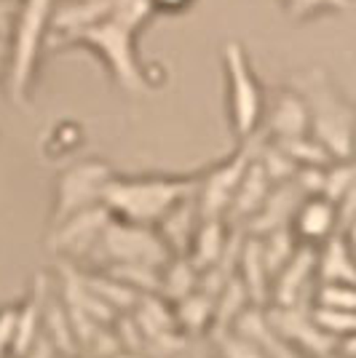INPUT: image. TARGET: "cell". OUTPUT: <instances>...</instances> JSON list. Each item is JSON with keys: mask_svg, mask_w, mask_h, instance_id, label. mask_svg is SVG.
Returning <instances> with one entry per match:
<instances>
[{"mask_svg": "<svg viewBox=\"0 0 356 358\" xmlns=\"http://www.w3.org/2000/svg\"><path fill=\"white\" fill-rule=\"evenodd\" d=\"M260 131L268 139H292V136L311 134L308 105L295 86H279L271 96V105L263 110Z\"/></svg>", "mask_w": 356, "mask_h": 358, "instance_id": "8fae6325", "label": "cell"}, {"mask_svg": "<svg viewBox=\"0 0 356 358\" xmlns=\"http://www.w3.org/2000/svg\"><path fill=\"white\" fill-rule=\"evenodd\" d=\"M110 217L113 214L104 209L102 203H97L91 209L75 211L70 217L51 224V230L46 236V249L51 254H62L67 262L81 265V262H86L94 243L100 241Z\"/></svg>", "mask_w": 356, "mask_h": 358, "instance_id": "9c48e42d", "label": "cell"}, {"mask_svg": "<svg viewBox=\"0 0 356 358\" xmlns=\"http://www.w3.org/2000/svg\"><path fill=\"white\" fill-rule=\"evenodd\" d=\"M54 0H19V11L11 22V41L6 54V91L11 102L25 107L30 102L32 80L38 70V57L48 38Z\"/></svg>", "mask_w": 356, "mask_h": 358, "instance_id": "277c9868", "label": "cell"}, {"mask_svg": "<svg viewBox=\"0 0 356 358\" xmlns=\"http://www.w3.org/2000/svg\"><path fill=\"white\" fill-rule=\"evenodd\" d=\"M196 289H198V270L188 259V254L169 257L166 265L161 268V275H158V294L174 305L177 299L188 297Z\"/></svg>", "mask_w": 356, "mask_h": 358, "instance_id": "ac0fdd59", "label": "cell"}, {"mask_svg": "<svg viewBox=\"0 0 356 358\" xmlns=\"http://www.w3.org/2000/svg\"><path fill=\"white\" fill-rule=\"evenodd\" d=\"M354 193V166L351 161H332L324 166V179H322V193L332 203H338L341 198Z\"/></svg>", "mask_w": 356, "mask_h": 358, "instance_id": "7402d4cb", "label": "cell"}, {"mask_svg": "<svg viewBox=\"0 0 356 358\" xmlns=\"http://www.w3.org/2000/svg\"><path fill=\"white\" fill-rule=\"evenodd\" d=\"M0 358H3V356H0Z\"/></svg>", "mask_w": 356, "mask_h": 358, "instance_id": "83f0119b", "label": "cell"}, {"mask_svg": "<svg viewBox=\"0 0 356 358\" xmlns=\"http://www.w3.org/2000/svg\"><path fill=\"white\" fill-rule=\"evenodd\" d=\"M217 340H220V356L223 358H268L260 348H254L247 340L236 337L233 331H225Z\"/></svg>", "mask_w": 356, "mask_h": 358, "instance_id": "d4e9b609", "label": "cell"}, {"mask_svg": "<svg viewBox=\"0 0 356 358\" xmlns=\"http://www.w3.org/2000/svg\"><path fill=\"white\" fill-rule=\"evenodd\" d=\"M48 275H35L27 297L16 305V329H14V343H11V356L25 358L32 343L41 334V318H43V302L48 294Z\"/></svg>", "mask_w": 356, "mask_h": 358, "instance_id": "5bb4252c", "label": "cell"}, {"mask_svg": "<svg viewBox=\"0 0 356 358\" xmlns=\"http://www.w3.org/2000/svg\"><path fill=\"white\" fill-rule=\"evenodd\" d=\"M351 236L332 233L324 243L316 246V278L329 284L354 286V257H351Z\"/></svg>", "mask_w": 356, "mask_h": 358, "instance_id": "2e32d148", "label": "cell"}, {"mask_svg": "<svg viewBox=\"0 0 356 358\" xmlns=\"http://www.w3.org/2000/svg\"><path fill=\"white\" fill-rule=\"evenodd\" d=\"M174 310V321L182 334H201L212 329V318H214V297L196 289L188 297L177 299L172 305Z\"/></svg>", "mask_w": 356, "mask_h": 358, "instance_id": "d6986e66", "label": "cell"}, {"mask_svg": "<svg viewBox=\"0 0 356 358\" xmlns=\"http://www.w3.org/2000/svg\"><path fill=\"white\" fill-rule=\"evenodd\" d=\"M198 222H201V214H198V203H196L193 193L188 198H182L179 203H174L163 214L161 222L156 224V233L161 236V241L172 252V257H177V254H188Z\"/></svg>", "mask_w": 356, "mask_h": 358, "instance_id": "9a60e30c", "label": "cell"}, {"mask_svg": "<svg viewBox=\"0 0 356 358\" xmlns=\"http://www.w3.org/2000/svg\"><path fill=\"white\" fill-rule=\"evenodd\" d=\"M228 238H231V227L225 220H201L198 222L191 249H188V259L193 262L198 273L212 268L223 257Z\"/></svg>", "mask_w": 356, "mask_h": 358, "instance_id": "e0dca14e", "label": "cell"}, {"mask_svg": "<svg viewBox=\"0 0 356 358\" xmlns=\"http://www.w3.org/2000/svg\"><path fill=\"white\" fill-rule=\"evenodd\" d=\"M313 281H316V246L300 243L295 254L287 259L273 281H271V294L268 302L279 308H308L313 294Z\"/></svg>", "mask_w": 356, "mask_h": 358, "instance_id": "30bf717a", "label": "cell"}, {"mask_svg": "<svg viewBox=\"0 0 356 358\" xmlns=\"http://www.w3.org/2000/svg\"><path fill=\"white\" fill-rule=\"evenodd\" d=\"M113 166L102 158H81L64 166L54 179V203H51V224L70 217L75 211L91 209L102 203L104 185L113 177Z\"/></svg>", "mask_w": 356, "mask_h": 358, "instance_id": "ba28073f", "label": "cell"}, {"mask_svg": "<svg viewBox=\"0 0 356 358\" xmlns=\"http://www.w3.org/2000/svg\"><path fill=\"white\" fill-rule=\"evenodd\" d=\"M16 329V305H3L0 308V356L6 358L11 353Z\"/></svg>", "mask_w": 356, "mask_h": 358, "instance_id": "484cf974", "label": "cell"}, {"mask_svg": "<svg viewBox=\"0 0 356 358\" xmlns=\"http://www.w3.org/2000/svg\"><path fill=\"white\" fill-rule=\"evenodd\" d=\"M263 139V131L238 142V148L223 158L220 164H212L209 169L198 171V185H196V203L201 220H225V211L231 206V198L236 193L238 182L244 177L247 166L252 161L254 150Z\"/></svg>", "mask_w": 356, "mask_h": 358, "instance_id": "52a82bcc", "label": "cell"}, {"mask_svg": "<svg viewBox=\"0 0 356 358\" xmlns=\"http://www.w3.org/2000/svg\"><path fill=\"white\" fill-rule=\"evenodd\" d=\"M306 105L311 120V136L335 161H351L354 150V105L343 96L338 83L322 70L311 67L292 78Z\"/></svg>", "mask_w": 356, "mask_h": 358, "instance_id": "3957f363", "label": "cell"}, {"mask_svg": "<svg viewBox=\"0 0 356 358\" xmlns=\"http://www.w3.org/2000/svg\"><path fill=\"white\" fill-rule=\"evenodd\" d=\"M220 62H223L228 120H231L236 139L244 142L260 131V120L266 110V91L241 41H228L220 48Z\"/></svg>", "mask_w": 356, "mask_h": 358, "instance_id": "5b68a950", "label": "cell"}, {"mask_svg": "<svg viewBox=\"0 0 356 358\" xmlns=\"http://www.w3.org/2000/svg\"><path fill=\"white\" fill-rule=\"evenodd\" d=\"M198 174H116L104 185L102 206L116 220L156 227L161 217L196 193Z\"/></svg>", "mask_w": 356, "mask_h": 358, "instance_id": "7a4b0ae2", "label": "cell"}, {"mask_svg": "<svg viewBox=\"0 0 356 358\" xmlns=\"http://www.w3.org/2000/svg\"><path fill=\"white\" fill-rule=\"evenodd\" d=\"M289 230L297 243H306V246L324 243L332 233H338L335 203L324 195H306L289 220Z\"/></svg>", "mask_w": 356, "mask_h": 358, "instance_id": "7c38bea8", "label": "cell"}, {"mask_svg": "<svg viewBox=\"0 0 356 358\" xmlns=\"http://www.w3.org/2000/svg\"><path fill=\"white\" fill-rule=\"evenodd\" d=\"M153 8L148 0H113L110 11L83 30L73 32L51 48H83L102 62L113 83L126 94H142V91L158 89V80L153 78V70L142 62L137 51V38L153 19Z\"/></svg>", "mask_w": 356, "mask_h": 358, "instance_id": "6da1fadb", "label": "cell"}, {"mask_svg": "<svg viewBox=\"0 0 356 358\" xmlns=\"http://www.w3.org/2000/svg\"><path fill=\"white\" fill-rule=\"evenodd\" d=\"M257 152V150H254ZM268 190H271V179L266 177L263 166L257 164V158L252 155V161L247 166L244 177L238 182L236 193L231 198V206L225 211V222L228 227H236V230H244V224L252 220L257 209L263 206Z\"/></svg>", "mask_w": 356, "mask_h": 358, "instance_id": "4fadbf2b", "label": "cell"}, {"mask_svg": "<svg viewBox=\"0 0 356 358\" xmlns=\"http://www.w3.org/2000/svg\"><path fill=\"white\" fill-rule=\"evenodd\" d=\"M83 145V126L75 120H60L54 123L43 136L46 158H64Z\"/></svg>", "mask_w": 356, "mask_h": 358, "instance_id": "ffe728a7", "label": "cell"}, {"mask_svg": "<svg viewBox=\"0 0 356 358\" xmlns=\"http://www.w3.org/2000/svg\"><path fill=\"white\" fill-rule=\"evenodd\" d=\"M276 3L297 24H306V22L319 19V16L341 14L345 8H351V0H276Z\"/></svg>", "mask_w": 356, "mask_h": 358, "instance_id": "44dd1931", "label": "cell"}, {"mask_svg": "<svg viewBox=\"0 0 356 358\" xmlns=\"http://www.w3.org/2000/svg\"><path fill=\"white\" fill-rule=\"evenodd\" d=\"M150 8H153V14L158 16H179L185 14V11H191L193 8L196 0H148Z\"/></svg>", "mask_w": 356, "mask_h": 358, "instance_id": "4316f807", "label": "cell"}, {"mask_svg": "<svg viewBox=\"0 0 356 358\" xmlns=\"http://www.w3.org/2000/svg\"><path fill=\"white\" fill-rule=\"evenodd\" d=\"M308 308H338V310H354L356 294L351 284H329L319 281L313 286L311 305Z\"/></svg>", "mask_w": 356, "mask_h": 358, "instance_id": "cb8c5ba5", "label": "cell"}, {"mask_svg": "<svg viewBox=\"0 0 356 358\" xmlns=\"http://www.w3.org/2000/svg\"><path fill=\"white\" fill-rule=\"evenodd\" d=\"M308 310H311L313 324L322 329L324 334H329L332 340H343V337L354 334V310H338V308H308Z\"/></svg>", "mask_w": 356, "mask_h": 358, "instance_id": "603a6c76", "label": "cell"}, {"mask_svg": "<svg viewBox=\"0 0 356 358\" xmlns=\"http://www.w3.org/2000/svg\"><path fill=\"white\" fill-rule=\"evenodd\" d=\"M172 252L166 249L156 227L148 224L123 222L110 217L104 224L102 236L94 243L91 254L86 257V268L102 270L110 265H150V268H163Z\"/></svg>", "mask_w": 356, "mask_h": 358, "instance_id": "8992f818", "label": "cell"}]
</instances>
